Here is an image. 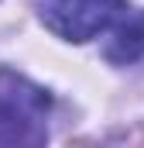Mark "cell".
I'll list each match as a JSON object with an SVG mask.
<instances>
[{"mask_svg": "<svg viewBox=\"0 0 144 148\" xmlns=\"http://www.w3.org/2000/svg\"><path fill=\"white\" fill-rule=\"evenodd\" d=\"M45 117L48 93L24 76L0 69V145H41Z\"/></svg>", "mask_w": 144, "mask_h": 148, "instance_id": "1", "label": "cell"}, {"mask_svg": "<svg viewBox=\"0 0 144 148\" xmlns=\"http://www.w3.org/2000/svg\"><path fill=\"white\" fill-rule=\"evenodd\" d=\"M127 10V0H45L41 21L58 38L89 41L110 31Z\"/></svg>", "mask_w": 144, "mask_h": 148, "instance_id": "2", "label": "cell"}, {"mask_svg": "<svg viewBox=\"0 0 144 148\" xmlns=\"http://www.w3.org/2000/svg\"><path fill=\"white\" fill-rule=\"evenodd\" d=\"M103 55L117 66H127L144 55V10H130V7L124 10V17L110 28V41Z\"/></svg>", "mask_w": 144, "mask_h": 148, "instance_id": "3", "label": "cell"}]
</instances>
